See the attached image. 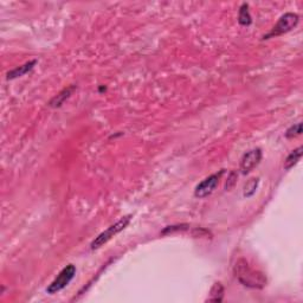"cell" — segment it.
Masks as SVG:
<instances>
[{
	"label": "cell",
	"mask_w": 303,
	"mask_h": 303,
	"mask_svg": "<svg viewBox=\"0 0 303 303\" xmlns=\"http://www.w3.org/2000/svg\"><path fill=\"white\" fill-rule=\"evenodd\" d=\"M233 271L239 283L243 284L244 287L252 288V289H263L268 282L263 272L251 268L245 259H239L236 263Z\"/></svg>",
	"instance_id": "obj_1"
},
{
	"label": "cell",
	"mask_w": 303,
	"mask_h": 303,
	"mask_svg": "<svg viewBox=\"0 0 303 303\" xmlns=\"http://www.w3.org/2000/svg\"><path fill=\"white\" fill-rule=\"evenodd\" d=\"M130 220H132V216H126V217L121 218L119 222L113 224V225L109 226L107 230H104V231L100 233L98 237H96L92 242V244H90L92 250H98L101 247H103L105 243H108V242L110 241L114 236H116L117 233L123 231V230H125L126 227L129 225Z\"/></svg>",
	"instance_id": "obj_2"
},
{
	"label": "cell",
	"mask_w": 303,
	"mask_h": 303,
	"mask_svg": "<svg viewBox=\"0 0 303 303\" xmlns=\"http://www.w3.org/2000/svg\"><path fill=\"white\" fill-rule=\"evenodd\" d=\"M300 22V17L296 13H293V12H287L282 16L278 22L275 24V26L272 27L271 31L263 37V39H270L274 37H278V36L284 35V33L290 32L292 30L295 29L298 26V24Z\"/></svg>",
	"instance_id": "obj_3"
},
{
	"label": "cell",
	"mask_w": 303,
	"mask_h": 303,
	"mask_svg": "<svg viewBox=\"0 0 303 303\" xmlns=\"http://www.w3.org/2000/svg\"><path fill=\"white\" fill-rule=\"evenodd\" d=\"M76 275V266L74 264L66 265L62 271L57 275V277L51 282L49 287L47 288L48 294H56L60 292V290L64 289L65 287H68L70 284V282L74 280Z\"/></svg>",
	"instance_id": "obj_4"
},
{
	"label": "cell",
	"mask_w": 303,
	"mask_h": 303,
	"mask_svg": "<svg viewBox=\"0 0 303 303\" xmlns=\"http://www.w3.org/2000/svg\"><path fill=\"white\" fill-rule=\"evenodd\" d=\"M224 174V169L219 171L218 173L211 174L210 177L205 178L202 183H199L197 185L196 190H195V197L196 198L202 199L206 198V197L211 196L213 193V191L217 189V186L219 185L220 179H222Z\"/></svg>",
	"instance_id": "obj_5"
},
{
	"label": "cell",
	"mask_w": 303,
	"mask_h": 303,
	"mask_svg": "<svg viewBox=\"0 0 303 303\" xmlns=\"http://www.w3.org/2000/svg\"><path fill=\"white\" fill-rule=\"evenodd\" d=\"M262 160V150L260 148H253L244 154L241 159V168L242 174H249L253 168H256L259 165Z\"/></svg>",
	"instance_id": "obj_6"
},
{
	"label": "cell",
	"mask_w": 303,
	"mask_h": 303,
	"mask_svg": "<svg viewBox=\"0 0 303 303\" xmlns=\"http://www.w3.org/2000/svg\"><path fill=\"white\" fill-rule=\"evenodd\" d=\"M36 64H37V59L29 60V62L25 63V64L17 66V68L12 69V70L8 71L7 74H6V78H7L8 81H11V80H16L18 77H22V76L26 75L27 72L31 71L32 69L35 68Z\"/></svg>",
	"instance_id": "obj_7"
},
{
	"label": "cell",
	"mask_w": 303,
	"mask_h": 303,
	"mask_svg": "<svg viewBox=\"0 0 303 303\" xmlns=\"http://www.w3.org/2000/svg\"><path fill=\"white\" fill-rule=\"evenodd\" d=\"M76 88H77V87L74 86V84H72V86H70V87H68V88H64L62 92L58 93L56 96H54V98L50 100V102L48 103V104H49V107H51V108L62 107L63 103H64L68 99H70V96L72 95V93H74L76 90Z\"/></svg>",
	"instance_id": "obj_8"
},
{
	"label": "cell",
	"mask_w": 303,
	"mask_h": 303,
	"mask_svg": "<svg viewBox=\"0 0 303 303\" xmlns=\"http://www.w3.org/2000/svg\"><path fill=\"white\" fill-rule=\"evenodd\" d=\"M224 299V287L220 282H216L213 284L208 294V298L206 299V302H222Z\"/></svg>",
	"instance_id": "obj_9"
},
{
	"label": "cell",
	"mask_w": 303,
	"mask_h": 303,
	"mask_svg": "<svg viewBox=\"0 0 303 303\" xmlns=\"http://www.w3.org/2000/svg\"><path fill=\"white\" fill-rule=\"evenodd\" d=\"M302 151H303V148L300 146L296 148V150H294L292 153L287 156L286 161H284V169L289 171V169H292L294 166L298 165L300 159H301V156H302Z\"/></svg>",
	"instance_id": "obj_10"
},
{
	"label": "cell",
	"mask_w": 303,
	"mask_h": 303,
	"mask_svg": "<svg viewBox=\"0 0 303 303\" xmlns=\"http://www.w3.org/2000/svg\"><path fill=\"white\" fill-rule=\"evenodd\" d=\"M238 23L243 26H249L252 23V18H251L250 11H249V4H242L239 7L238 13Z\"/></svg>",
	"instance_id": "obj_11"
},
{
	"label": "cell",
	"mask_w": 303,
	"mask_h": 303,
	"mask_svg": "<svg viewBox=\"0 0 303 303\" xmlns=\"http://www.w3.org/2000/svg\"><path fill=\"white\" fill-rule=\"evenodd\" d=\"M258 184H259V179L258 178H251L250 180L244 185V192H243L244 197H247V198H250V197H252L254 193H256L257 187H258Z\"/></svg>",
	"instance_id": "obj_12"
},
{
	"label": "cell",
	"mask_w": 303,
	"mask_h": 303,
	"mask_svg": "<svg viewBox=\"0 0 303 303\" xmlns=\"http://www.w3.org/2000/svg\"><path fill=\"white\" fill-rule=\"evenodd\" d=\"M301 133H302V123L298 122L295 123V125H293L292 127H289L284 135H286L287 139H294L296 138V136L301 135Z\"/></svg>",
	"instance_id": "obj_13"
}]
</instances>
